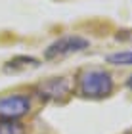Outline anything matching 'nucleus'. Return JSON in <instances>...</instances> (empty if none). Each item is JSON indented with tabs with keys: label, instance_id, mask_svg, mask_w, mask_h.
<instances>
[{
	"label": "nucleus",
	"instance_id": "f257e3e1",
	"mask_svg": "<svg viewBox=\"0 0 132 134\" xmlns=\"http://www.w3.org/2000/svg\"><path fill=\"white\" fill-rule=\"evenodd\" d=\"M113 92V79L109 73L96 69V71H86L79 79V94L90 100H101L107 98Z\"/></svg>",
	"mask_w": 132,
	"mask_h": 134
},
{
	"label": "nucleus",
	"instance_id": "f03ea898",
	"mask_svg": "<svg viewBox=\"0 0 132 134\" xmlns=\"http://www.w3.org/2000/svg\"><path fill=\"white\" fill-rule=\"evenodd\" d=\"M90 42L82 36H75V35H69V36H61V38L54 40L50 46L44 50V58L46 59H59L63 56H69V54H77L81 50H86Z\"/></svg>",
	"mask_w": 132,
	"mask_h": 134
},
{
	"label": "nucleus",
	"instance_id": "7ed1b4c3",
	"mask_svg": "<svg viewBox=\"0 0 132 134\" xmlns=\"http://www.w3.org/2000/svg\"><path fill=\"white\" fill-rule=\"evenodd\" d=\"M31 109V98L23 94H10L0 98V119L15 121L25 117Z\"/></svg>",
	"mask_w": 132,
	"mask_h": 134
},
{
	"label": "nucleus",
	"instance_id": "20e7f679",
	"mask_svg": "<svg viewBox=\"0 0 132 134\" xmlns=\"http://www.w3.org/2000/svg\"><path fill=\"white\" fill-rule=\"evenodd\" d=\"M69 81L65 77H50L38 82L37 94L46 102H63L69 96Z\"/></svg>",
	"mask_w": 132,
	"mask_h": 134
},
{
	"label": "nucleus",
	"instance_id": "39448f33",
	"mask_svg": "<svg viewBox=\"0 0 132 134\" xmlns=\"http://www.w3.org/2000/svg\"><path fill=\"white\" fill-rule=\"evenodd\" d=\"M33 67H38V59H35L31 56H15L4 63V69L8 73H25Z\"/></svg>",
	"mask_w": 132,
	"mask_h": 134
},
{
	"label": "nucleus",
	"instance_id": "423d86ee",
	"mask_svg": "<svg viewBox=\"0 0 132 134\" xmlns=\"http://www.w3.org/2000/svg\"><path fill=\"white\" fill-rule=\"evenodd\" d=\"M107 63H111V65H132V50L109 54L107 56Z\"/></svg>",
	"mask_w": 132,
	"mask_h": 134
},
{
	"label": "nucleus",
	"instance_id": "0eeeda50",
	"mask_svg": "<svg viewBox=\"0 0 132 134\" xmlns=\"http://www.w3.org/2000/svg\"><path fill=\"white\" fill-rule=\"evenodd\" d=\"M0 134H25V129L17 121L0 119Z\"/></svg>",
	"mask_w": 132,
	"mask_h": 134
},
{
	"label": "nucleus",
	"instance_id": "6e6552de",
	"mask_svg": "<svg viewBox=\"0 0 132 134\" xmlns=\"http://www.w3.org/2000/svg\"><path fill=\"white\" fill-rule=\"evenodd\" d=\"M127 88H130V90H132V75L127 79Z\"/></svg>",
	"mask_w": 132,
	"mask_h": 134
}]
</instances>
